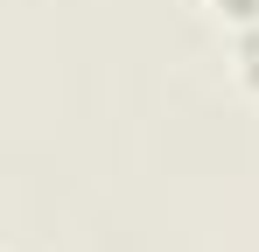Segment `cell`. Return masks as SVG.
<instances>
[{"label":"cell","instance_id":"6da1fadb","mask_svg":"<svg viewBox=\"0 0 259 252\" xmlns=\"http://www.w3.org/2000/svg\"><path fill=\"white\" fill-rule=\"evenodd\" d=\"M231 70H238L245 91H259V21H252V28H238V63H231Z\"/></svg>","mask_w":259,"mask_h":252},{"label":"cell","instance_id":"7a4b0ae2","mask_svg":"<svg viewBox=\"0 0 259 252\" xmlns=\"http://www.w3.org/2000/svg\"><path fill=\"white\" fill-rule=\"evenodd\" d=\"M217 14H224L231 28H252V21H259V0H217Z\"/></svg>","mask_w":259,"mask_h":252}]
</instances>
